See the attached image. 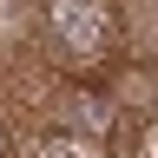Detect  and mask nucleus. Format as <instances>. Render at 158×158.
I'll use <instances>...</instances> for the list:
<instances>
[{"instance_id": "f257e3e1", "label": "nucleus", "mask_w": 158, "mask_h": 158, "mask_svg": "<svg viewBox=\"0 0 158 158\" xmlns=\"http://www.w3.org/2000/svg\"><path fill=\"white\" fill-rule=\"evenodd\" d=\"M40 40H46V53L73 79L79 73H99L118 53V7H112V0H46Z\"/></svg>"}, {"instance_id": "f03ea898", "label": "nucleus", "mask_w": 158, "mask_h": 158, "mask_svg": "<svg viewBox=\"0 0 158 158\" xmlns=\"http://www.w3.org/2000/svg\"><path fill=\"white\" fill-rule=\"evenodd\" d=\"M46 112H53V132H66V138H106V132H118L112 92L92 86V79H59V92H53Z\"/></svg>"}, {"instance_id": "7ed1b4c3", "label": "nucleus", "mask_w": 158, "mask_h": 158, "mask_svg": "<svg viewBox=\"0 0 158 158\" xmlns=\"http://www.w3.org/2000/svg\"><path fill=\"white\" fill-rule=\"evenodd\" d=\"M40 20H46V0H0V53H27L40 40Z\"/></svg>"}, {"instance_id": "20e7f679", "label": "nucleus", "mask_w": 158, "mask_h": 158, "mask_svg": "<svg viewBox=\"0 0 158 158\" xmlns=\"http://www.w3.org/2000/svg\"><path fill=\"white\" fill-rule=\"evenodd\" d=\"M118 40L132 46L138 66L158 73V7H152V0H132V13H125V27H118Z\"/></svg>"}, {"instance_id": "39448f33", "label": "nucleus", "mask_w": 158, "mask_h": 158, "mask_svg": "<svg viewBox=\"0 0 158 158\" xmlns=\"http://www.w3.org/2000/svg\"><path fill=\"white\" fill-rule=\"evenodd\" d=\"M0 158H13V125L0 118Z\"/></svg>"}, {"instance_id": "423d86ee", "label": "nucleus", "mask_w": 158, "mask_h": 158, "mask_svg": "<svg viewBox=\"0 0 158 158\" xmlns=\"http://www.w3.org/2000/svg\"><path fill=\"white\" fill-rule=\"evenodd\" d=\"M40 158H79L73 145H46V152H40Z\"/></svg>"}, {"instance_id": "0eeeda50", "label": "nucleus", "mask_w": 158, "mask_h": 158, "mask_svg": "<svg viewBox=\"0 0 158 158\" xmlns=\"http://www.w3.org/2000/svg\"><path fill=\"white\" fill-rule=\"evenodd\" d=\"M152 7H158V0H152Z\"/></svg>"}]
</instances>
